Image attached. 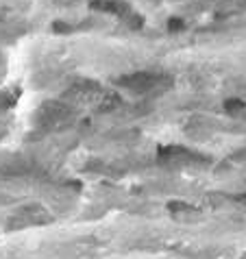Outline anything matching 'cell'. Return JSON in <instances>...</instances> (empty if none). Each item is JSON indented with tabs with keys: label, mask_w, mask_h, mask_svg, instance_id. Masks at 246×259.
<instances>
[{
	"label": "cell",
	"mask_w": 246,
	"mask_h": 259,
	"mask_svg": "<svg viewBox=\"0 0 246 259\" xmlns=\"http://www.w3.org/2000/svg\"><path fill=\"white\" fill-rule=\"evenodd\" d=\"M159 81H161V76L157 74H146V72H142V74H131L129 78H122L120 85H125L131 92H148V90H155Z\"/></svg>",
	"instance_id": "obj_1"
}]
</instances>
